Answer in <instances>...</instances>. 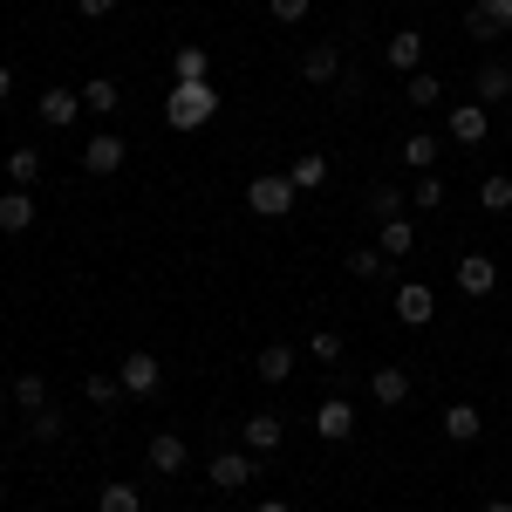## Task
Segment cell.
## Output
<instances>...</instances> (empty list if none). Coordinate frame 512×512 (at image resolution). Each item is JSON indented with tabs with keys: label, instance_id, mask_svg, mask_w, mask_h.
Returning <instances> with one entry per match:
<instances>
[{
	"label": "cell",
	"instance_id": "8d00e7d4",
	"mask_svg": "<svg viewBox=\"0 0 512 512\" xmlns=\"http://www.w3.org/2000/svg\"><path fill=\"white\" fill-rule=\"evenodd\" d=\"M410 205H444V178L424 171V178H417V192H410Z\"/></svg>",
	"mask_w": 512,
	"mask_h": 512
},
{
	"label": "cell",
	"instance_id": "484cf974",
	"mask_svg": "<svg viewBox=\"0 0 512 512\" xmlns=\"http://www.w3.org/2000/svg\"><path fill=\"white\" fill-rule=\"evenodd\" d=\"M96 512H144V492H137L130 478H110V485L96 492Z\"/></svg>",
	"mask_w": 512,
	"mask_h": 512
},
{
	"label": "cell",
	"instance_id": "7bdbcfd3",
	"mask_svg": "<svg viewBox=\"0 0 512 512\" xmlns=\"http://www.w3.org/2000/svg\"><path fill=\"white\" fill-rule=\"evenodd\" d=\"M506 110H512V103H506Z\"/></svg>",
	"mask_w": 512,
	"mask_h": 512
},
{
	"label": "cell",
	"instance_id": "83f0119b",
	"mask_svg": "<svg viewBox=\"0 0 512 512\" xmlns=\"http://www.w3.org/2000/svg\"><path fill=\"white\" fill-rule=\"evenodd\" d=\"M287 178H294V192H321V185H328V158H321V151H301Z\"/></svg>",
	"mask_w": 512,
	"mask_h": 512
},
{
	"label": "cell",
	"instance_id": "d6986e66",
	"mask_svg": "<svg viewBox=\"0 0 512 512\" xmlns=\"http://www.w3.org/2000/svg\"><path fill=\"white\" fill-rule=\"evenodd\" d=\"M369 396L383 410H403L410 403V369H369Z\"/></svg>",
	"mask_w": 512,
	"mask_h": 512
},
{
	"label": "cell",
	"instance_id": "52a82bcc",
	"mask_svg": "<svg viewBox=\"0 0 512 512\" xmlns=\"http://www.w3.org/2000/svg\"><path fill=\"white\" fill-rule=\"evenodd\" d=\"M465 35L472 41L512 35V0H472V7H465Z\"/></svg>",
	"mask_w": 512,
	"mask_h": 512
},
{
	"label": "cell",
	"instance_id": "7a4b0ae2",
	"mask_svg": "<svg viewBox=\"0 0 512 512\" xmlns=\"http://www.w3.org/2000/svg\"><path fill=\"white\" fill-rule=\"evenodd\" d=\"M294 178H287V171H260V178H253V185H246V212H253V219H287V212H294Z\"/></svg>",
	"mask_w": 512,
	"mask_h": 512
},
{
	"label": "cell",
	"instance_id": "f546056e",
	"mask_svg": "<svg viewBox=\"0 0 512 512\" xmlns=\"http://www.w3.org/2000/svg\"><path fill=\"white\" fill-rule=\"evenodd\" d=\"M82 396H89V403H96V410H117V396H123L117 369H110V376H103V369H96V376H82Z\"/></svg>",
	"mask_w": 512,
	"mask_h": 512
},
{
	"label": "cell",
	"instance_id": "ab89813d",
	"mask_svg": "<svg viewBox=\"0 0 512 512\" xmlns=\"http://www.w3.org/2000/svg\"><path fill=\"white\" fill-rule=\"evenodd\" d=\"M253 512H294V506H287V499H260Z\"/></svg>",
	"mask_w": 512,
	"mask_h": 512
},
{
	"label": "cell",
	"instance_id": "4dcf8cb0",
	"mask_svg": "<svg viewBox=\"0 0 512 512\" xmlns=\"http://www.w3.org/2000/svg\"><path fill=\"white\" fill-rule=\"evenodd\" d=\"M35 178H41V151H28V144H21V151H7V185H21V192H28Z\"/></svg>",
	"mask_w": 512,
	"mask_h": 512
},
{
	"label": "cell",
	"instance_id": "5bb4252c",
	"mask_svg": "<svg viewBox=\"0 0 512 512\" xmlns=\"http://www.w3.org/2000/svg\"><path fill=\"white\" fill-rule=\"evenodd\" d=\"M301 82H315V89L342 82V48H335V41H315V48L301 55Z\"/></svg>",
	"mask_w": 512,
	"mask_h": 512
},
{
	"label": "cell",
	"instance_id": "ffe728a7",
	"mask_svg": "<svg viewBox=\"0 0 512 512\" xmlns=\"http://www.w3.org/2000/svg\"><path fill=\"white\" fill-rule=\"evenodd\" d=\"M437 424H444V437H451V444H478V431H485L478 403H451V410H444Z\"/></svg>",
	"mask_w": 512,
	"mask_h": 512
},
{
	"label": "cell",
	"instance_id": "f35d334b",
	"mask_svg": "<svg viewBox=\"0 0 512 512\" xmlns=\"http://www.w3.org/2000/svg\"><path fill=\"white\" fill-rule=\"evenodd\" d=\"M7 96H14V69L0 62V103H7Z\"/></svg>",
	"mask_w": 512,
	"mask_h": 512
},
{
	"label": "cell",
	"instance_id": "836d02e7",
	"mask_svg": "<svg viewBox=\"0 0 512 512\" xmlns=\"http://www.w3.org/2000/svg\"><path fill=\"white\" fill-rule=\"evenodd\" d=\"M478 205H485V212H512V178L506 171H492V178L478 185Z\"/></svg>",
	"mask_w": 512,
	"mask_h": 512
},
{
	"label": "cell",
	"instance_id": "f1b7e54d",
	"mask_svg": "<svg viewBox=\"0 0 512 512\" xmlns=\"http://www.w3.org/2000/svg\"><path fill=\"white\" fill-rule=\"evenodd\" d=\"M349 274L355 280H383V274H390V253H383V246H355V253H349Z\"/></svg>",
	"mask_w": 512,
	"mask_h": 512
},
{
	"label": "cell",
	"instance_id": "6da1fadb",
	"mask_svg": "<svg viewBox=\"0 0 512 512\" xmlns=\"http://www.w3.org/2000/svg\"><path fill=\"white\" fill-rule=\"evenodd\" d=\"M212 117H219V89L212 82H171V96H164V123L171 130H205Z\"/></svg>",
	"mask_w": 512,
	"mask_h": 512
},
{
	"label": "cell",
	"instance_id": "4316f807",
	"mask_svg": "<svg viewBox=\"0 0 512 512\" xmlns=\"http://www.w3.org/2000/svg\"><path fill=\"white\" fill-rule=\"evenodd\" d=\"M171 82H212V55L205 48H178L171 55Z\"/></svg>",
	"mask_w": 512,
	"mask_h": 512
},
{
	"label": "cell",
	"instance_id": "d4e9b609",
	"mask_svg": "<svg viewBox=\"0 0 512 512\" xmlns=\"http://www.w3.org/2000/svg\"><path fill=\"white\" fill-rule=\"evenodd\" d=\"M14 410H21V417H35V410H48V376H35V369H21V376H14Z\"/></svg>",
	"mask_w": 512,
	"mask_h": 512
},
{
	"label": "cell",
	"instance_id": "9c48e42d",
	"mask_svg": "<svg viewBox=\"0 0 512 512\" xmlns=\"http://www.w3.org/2000/svg\"><path fill=\"white\" fill-rule=\"evenodd\" d=\"M492 287H499V260H492V253H465V260H458V294H465V301H485Z\"/></svg>",
	"mask_w": 512,
	"mask_h": 512
},
{
	"label": "cell",
	"instance_id": "cb8c5ba5",
	"mask_svg": "<svg viewBox=\"0 0 512 512\" xmlns=\"http://www.w3.org/2000/svg\"><path fill=\"white\" fill-rule=\"evenodd\" d=\"M403 103H410V110H437V103H444V82H437L431 69L403 76Z\"/></svg>",
	"mask_w": 512,
	"mask_h": 512
},
{
	"label": "cell",
	"instance_id": "2e32d148",
	"mask_svg": "<svg viewBox=\"0 0 512 512\" xmlns=\"http://www.w3.org/2000/svg\"><path fill=\"white\" fill-rule=\"evenodd\" d=\"M35 192H21V185H7V192H0V233H28V226H35Z\"/></svg>",
	"mask_w": 512,
	"mask_h": 512
},
{
	"label": "cell",
	"instance_id": "e575fe53",
	"mask_svg": "<svg viewBox=\"0 0 512 512\" xmlns=\"http://www.w3.org/2000/svg\"><path fill=\"white\" fill-rule=\"evenodd\" d=\"M308 355H315V362H342V335H335V328H315V335H308Z\"/></svg>",
	"mask_w": 512,
	"mask_h": 512
},
{
	"label": "cell",
	"instance_id": "b9f144b4",
	"mask_svg": "<svg viewBox=\"0 0 512 512\" xmlns=\"http://www.w3.org/2000/svg\"><path fill=\"white\" fill-rule=\"evenodd\" d=\"M28 512H48V506H28Z\"/></svg>",
	"mask_w": 512,
	"mask_h": 512
},
{
	"label": "cell",
	"instance_id": "7c38bea8",
	"mask_svg": "<svg viewBox=\"0 0 512 512\" xmlns=\"http://www.w3.org/2000/svg\"><path fill=\"white\" fill-rule=\"evenodd\" d=\"M444 130H451V144H485V130H492V110H485V103H451Z\"/></svg>",
	"mask_w": 512,
	"mask_h": 512
},
{
	"label": "cell",
	"instance_id": "30bf717a",
	"mask_svg": "<svg viewBox=\"0 0 512 512\" xmlns=\"http://www.w3.org/2000/svg\"><path fill=\"white\" fill-rule=\"evenodd\" d=\"M396 315H403V328H431L437 321V294L424 287V280H403V287H396Z\"/></svg>",
	"mask_w": 512,
	"mask_h": 512
},
{
	"label": "cell",
	"instance_id": "e0dca14e",
	"mask_svg": "<svg viewBox=\"0 0 512 512\" xmlns=\"http://www.w3.org/2000/svg\"><path fill=\"white\" fill-rule=\"evenodd\" d=\"M315 437H328V444H349L355 437V410L342 403V396H328V403L315 410Z\"/></svg>",
	"mask_w": 512,
	"mask_h": 512
},
{
	"label": "cell",
	"instance_id": "5b68a950",
	"mask_svg": "<svg viewBox=\"0 0 512 512\" xmlns=\"http://www.w3.org/2000/svg\"><path fill=\"white\" fill-rule=\"evenodd\" d=\"M117 383H123V396H158V383H164V362L151 349H130L117 362Z\"/></svg>",
	"mask_w": 512,
	"mask_h": 512
},
{
	"label": "cell",
	"instance_id": "74e56055",
	"mask_svg": "<svg viewBox=\"0 0 512 512\" xmlns=\"http://www.w3.org/2000/svg\"><path fill=\"white\" fill-rule=\"evenodd\" d=\"M76 14H82V21H110V14H117V0H76Z\"/></svg>",
	"mask_w": 512,
	"mask_h": 512
},
{
	"label": "cell",
	"instance_id": "1f68e13d",
	"mask_svg": "<svg viewBox=\"0 0 512 512\" xmlns=\"http://www.w3.org/2000/svg\"><path fill=\"white\" fill-rule=\"evenodd\" d=\"M362 212H369L376 226H383V219H403V192H396V185H376V192L362 198Z\"/></svg>",
	"mask_w": 512,
	"mask_h": 512
},
{
	"label": "cell",
	"instance_id": "277c9868",
	"mask_svg": "<svg viewBox=\"0 0 512 512\" xmlns=\"http://www.w3.org/2000/svg\"><path fill=\"white\" fill-rule=\"evenodd\" d=\"M205 478H212V485H219V492H246V485H253V478H260V458H253V451H246V444H239V451H219V458H212V465H205Z\"/></svg>",
	"mask_w": 512,
	"mask_h": 512
},
{
	"label": "cell",
	"instance_id": "d590c367",
	"mask_svg": "<svg viewBox=\"0 0 512 512\" xmlns=\"http://www.w3.org/2000/svg\"><path fill=\"white\" fill-rule=\"evenodd\" d=\"M308 7H315V0H267V14H274L280 28H294V21H308Z\"/></svg>",
	"mask_w": 512,
	"mask_h": 512
},
{
	"label": "cell",
	"instance_id": "3957f363",
	"mask_svg": "<svg viewBox=\"0 0 512 512\" xmlns=\"http://www.w3.org/2000/svg\"><path fill=\"white\" fill-rule=\"evenodd\" d=\"M35 117L48 123V130H76V117H82V89H69V82H48L35 96Z\"/></svg>",
	"mask_w": 512,
	"mask_h": 512
},
{
	"label": "cell",
	"instance_id": "7402d4cb",
	"mask_svg": "<svg viewBox=\"0 0 512 512\" xmlns=\"http://www.w3.org/2000/svg\"><path fill=\"white\" fill-rule=\"evenodd\" d=\"M82 110H89V117H117V110H123V89L110 76H89V82H82Z\"/></svg>",
	"mask_w": 512,
	"mask_h": 512
},
{
	"label": "cell",
	"instance_id": "8992f818",
	"mask_svg": "<svg viewBox=\"0 0 512 512\" xmlns=\"http://www.w3.org/2000/svg\"><path fill=\"white\" fill-rule=\"evenodd\" d=\"M123 158H130V144H123L117 130H96V137L82 144V171H89V178H117Z\"/></svg>",
	"mask_w": 512,
	"mask_h": 512
},
{
	"label": "cell",
	"instance_id": "4fadbf2b",
	"mask_svg": "<svg viewBox=\"0 0 512 512\" xmlns=\"http://www.w3.org/2000/svg\"><path fill=\"white\" fill-rule=\"evenodd\" d=\"M383 62H390L396 76H417V69H424V35H417V28H396V35L383 41Z\"/></svg>",
	"mask_w": 512,
	"mask_h": 512
},
{
	"label": "cell",
	"instance_id": "8fae6325",
	"mask_svg": "<svg viewBox=\"0 0 512 512\" xmlns=\"http://www.w3.org/2000/svg\"><path fill=\"white\" fill-rule=\"evenodd\" d=\"M280 437H287V431H280V417H274V410H253V417L239 424V444H246L253 458H274V451H280Z\"/></svg>",
	"mask_w": 512,
	"mask_h": 512
},
{
	"label": "cell",
	"instance_id": "60d3db41",
	"mask_svg": "<svg viewBox=\"0 0 512 512\" xmlns=\"http://www.w3.org/2000/svg\"><path fill=\"white\" fill-rule=\"evenodd\" d=\"M478 512H512V499H485V506H478Z\"/></svg>",
	"mask_w": 512,
	"mask_h": 512
},
{
	"label": "cell",
	"instance_id": "ba28073f",
	"mask_svg": "<svg viewBox=\"0 0 512 512\" xmlns=\"http://www.w3.org/2000/svg\"><path fill=\"white\" fill-rule=\"evenodd\" d=\"M144 458H151V472H158V478H178L185 465H192V444H185L178 431H158L151 444H144Z\"/></svg>",
	"mask_w": 512,
	"mask_h": 512
},
{
	"label": "cell",
	"instance_id": "44dd1931",
	"mask_svg": "<svg viewBox=\"0 0 512 512\" xmlns=\"http://www.w3.org/2000/svg\"><path fill=\"white\" fill-rule=\"evenodd\" d=\"M376 246H383L390 260H410V253H417V226H410V212H403V219H383V226H376Z\"/></svg>",
	"mask_w": 512,
	"mask_h": 512
},
{
	"label": "cell",
	"instance_id": "ac0fdd59",
	"mask_svg": "<svg viewBox=\"0 0 512 512\" xmlns=\"http://www.w3.org/2000/svg\"><path fill=\"white\" fill-rule=\"evenodd\" d=\"M253 376L260 383H294V342H267L253 355Z\"/></svg>",
	"mask_w": 512,
	"mask_h": 512
},
{
	"label": "cell",
	"instance_id": "d6a6232c",
	"mask_svg": "<svg viewBox=\"0 0 512 512\" xmlns=\"http://www.w3.org/2000/svg\"><path fill=\"white\" fill-rule=\"evenodd\" d=\"M62 431H69V410H55V403L28 417V437H35V444H55V437H62Z\"/></svg>",
	"mask_w": 512,
	"mask_h": 512
},
{
	"label": "cell",
	"instance_id": "603a6c76",
	"mask_svg": "<svg viewBox=\"0 0 512 512\" xmlns=\"http://www.w3.org/2000/svg\"><path fill=\"white\" fill-rule=\"evenodd\" d=\"M437 158H444V144H437L431 130H410V137H403V164H410L417 178H424V171H437Z\"/></svg>",
	"mask_w": 512,
	"mask_h": 512
},
{
	"label": "cell",
	"instance_id": "9a60e30c",
	"mask_svg": "<svg viewBox=\"0 0 512 512\" xmlns=\"http://www.w3.org/2000/svg\"><path fill=\"white\" fill-rule=\"evenodd\" d=\"M472 103H512V69L506 62H478V76H472Z\"/></svg>",
	"mask_w": 512,
	"mask_h": 512
}]
</instances>
